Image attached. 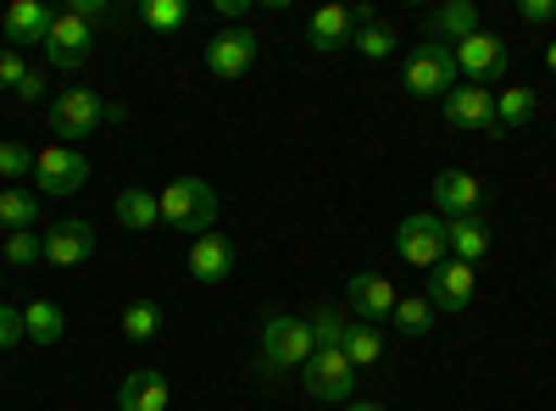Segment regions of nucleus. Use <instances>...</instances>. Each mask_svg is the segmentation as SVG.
I'll return each mask as SVG.
<instances>
[{
    "label": "nucleus",
    "instance_id": "obj_1",
    "mask_svg": "<svg viewBox=\"0 0 556 411\" xmlns=\"http://www.w3.org/2000/svg\"><path fill=\"white\" fill-rule=\"evenodd\" d=\"M312 356H317V339L306 329V317H295V311H267L262 317V373L267 378L301 373Z\"/></svg>",
    "mask_w": 556,
    "mask_h": 411
},
{
    "label": "nucleus",
    "instance_id": "obj_2",
    "mask_svg": "<svg viewBox=\"0 0 556 411\" xmlns=\"http://www.w3.org/2000/svg\"><path fill=\"white\" fill-rule=\"evenodd\" d=\"M156 201H162V222H167V228H178V234H190V240L212 234L217 195H212L206 178H173V184L156 190Z\"/></svg>",
    "mask_w": 556,
    "mask_h": 411
},
{
    "label": "nucleus",
    "instance_id": "obj_3",
    "mask_svg": "<svg viewBox=\"0 0 556 411\" xmlns=\"http://www.w3.org/2000/svg\"><path fill=\"white\" fill-rule=\"evenodd\" d=\"M401 84H406L412 101H445L451 89H456V51H451V44H440V39L412 44V56L401 67Z\"/></svg>",
    "mask_w": 556,
    "mask_h": 411
},
{
    "label": "nucleus",
    "instance_id": "obj_4",
    "mask_svg": "<svg viewBox=\"0 0 556 411\" xmlns=\"http://www.w3.org/2000/svg\"><path fill=\"white\" fill-rule=\"evenodd\" d=\"M101 123H123V106L101 101L96 89H62L51 101V133L62 140H89V133H101Z\"/></svg>",
    "mask_w": 556,
    "mask_h": 411
},
{
    "label": "nucleus",
    "instance_id": "obj_5",
    "mask_svg": "<svg viewBox=\"0 0 556 411\" xmlns=\"http://www.w3.org/2000/svg\"><path fill=\"white\" fill-rule=\"evenodd\" d=\"M395 251H401V261H412V267H440L445 256H451V245H445V217H434V211H412V217H401V228H395Z\"/></svg>",
    "mask_w": 556,
    "mask_h": 411
},
{
    "label": "nucleus",
    "instance_id": "obj_6",
    "mask_svg": "<svg viewBox=\"0 0 556 411\" xmlns=\"http://www.w3.org/2000/svg\"><path fill=\"white\" fill-rule=\"evenodd\" d=\"M89 172L96 167H89V156L78 145H51L34 156V195H78Z\"/></svg>",
    "mask_w": 556,
    "mask_h": 411
},
{
    "label": "nucleus",
    "instance_id": "obj_7",
    "mask_svg": "<svg viewBox=\"0 0 556 411\" xmlns=\"http://www.w3.org/2000/svg\"><path fill=\"white\" fill-rule=\"evenodd\" d=\"M256 56H262V39L251 28H223L201 44V62L212 78H245L256 67Z\"/></svg>",
    "mask_w": 556,
    "mask_h": 411
},
{
    "label": "nucleus",
    "instance_id": "obj_8",
    "mask_svg": "<svg viewBox=\"0 0 556 411\" xmlns=\"http://www.w3.org/2000/svg\"><path fill=\"white\" fill-rule=\"evenodd\" d=\"M301 389L312 400H356V368H351V356L345 350H317L306 368H301Z\"/></svg>",
    "mask_w": 556,
    "mask_h": 411
},
{
    "label": "nucleus",
    "instance_id": "obj_9",
    "mask_svg": "<svg viewBox=\"0 0 556 411\" xmlns=\"http://www.w3.org/2000/svg\"><path fill=\"white\" fill-rule=\"evenodd\" d=\"M451 51H456V73L462 78H468V84H501V73L506 67H513V51H506V44L495 39V34H473V39H462V44H451Z\"/></svg>",
    "mask_w": 556,
    "mask_h": 411
},
{
    "label": "nucleus",
    "instance_id": "obj_10",
    "mask_svg": "<svg viewBox=\"0 0 556 411\" xmlns=\"http://www.w3.org/2000/svg\"><path fill=\"white\" fill-rule=\"evenodd\" d=\"M39 245H45V261H51V267H84L89 256H96V222H89V217L51 222L39 234Z\"/></svg>",
    "mask_w": 556,
    "mask_h": 411
},
{
    "label": "nucleus",
    "instance_id": "obj_11",
    "mask_svg": "<svg viewBox=\"0 0 556 411\" xmlns=\"http://www.w3.org/2000/svg\"><path fill=\"white\" fill-rule=\"evenodd\" d=\"M440 106H445V123H451V128L501 133V123H495V89H484V84H456Z\"/></svg>",
    "mask_w": 556,
    "mask_h": 411
},
{
    "label": "nucleus",
    "instance_id": "obj_12",
    "mask_svg": "<svg viewBox=\"0 0 556 411\" xmlns=\"http://www.w3.org/2000/svg\"><path fill=\"white\" fill-rule=\"evenodd\" d=\"M89 51H96V28H89L84 17H73V12H56L51 34H45V62L73 73V67L89 62Z\"/></svg>",
    "mask_w": 556,
    "mask_h": 411
},
{
    "label": "nucleus",
    "instance_id": "obj_13",
    "mask_svg": "<svg viewBox=\"0 0 556 411\" xmlns=\"http://www.w3.org/2000/svg\"><path fill=\"white\" fill-rule=\"evenodd\" d=\"M473 290H479V267L456 261V256H445L440 267H429V306L434 311H468Z\"/></svg>",
    "mask_w": 556,
    "mask_h": 411
},
{
    "label": "nucleus",
    "instance_id": "obj_14",
    "mask_svg": "<svg viewBox=\"0 0 556 411\" xmlns=\"http://www.w3.org/2000/svg\"><path fill=\"white\" fill-rule=\"evenodd\" d=\"M345 300H351V311H356V323H390L395 317V284L384 279V272H356V279L345 284Z\"/></svg>",
    "mask_w": 556,
    "mask_h": 411
},
{
    "label": "nucleus",
    "instance_id": "obj_15",
    "mask_svg": "<svg viewBox=\"0 0 556 411\" xmlns=\"http://www.w3.org/2000/svg\"><path fill=\"white\" fill-rule=\"evenodd\" d=\"M429 195H434V217H445V222H456V217H473V211H479V201H484L479 178H473V172H462V167L440 172L434 184H429Z\"/></svg>",
    "mask_w": 556,
    "mask_h": 411
},
{
    "label": "nucleus",
    "instance_id": "obj_16",
    "mask_svg": "<svg viewBox=\"0 0 556 411\" xmlns=\"http://www.w3.org/2000/svg\"><path fill=\"white\" fill-rule=\"evenodd\" d=\"M235 261H240L235 240L212 228V234H201V240L190 245V279H195V284H223L228 272H235Z\"/></svg>",
    "mask_w": 556,
    "mask_h": 411
},
{
    "label": "nucleus",
    "instance_id": "obj_17",
    "mask_svg": "<svg viewBox=\"0 0 556 411\" xmlns=\"http://www.w3.org/2000/svg\"><path fill=\"white\" fill-rule=\"evenodd\" d=\"M374 12V7H317L306 17V39L317 44V51H340V44H351L356 23Z\"/></svg>",
    "mask_w": 556,
    "mask_h": 411
},
{
    "label": "nucleus",
    "instance_id": "obj_18",
    "mask_svg": "<svg viewBox=\"0 0 556 411\" xmlns=\"http://www.w3.org/2000/svg\"><path fill=\"white\" fill-rule=\"evenodd\" d=\"M173 406V384L156 368H134L117 389V411H167Z\"/></svg>",
    "mask_w": 556,
    "mask_h": 411
},
{
    "label": "nucleus",
    "instance_id": "obj_19",
    "mask_svg": "<svg viewBox=\"0 0 556 411\" xmlns=\"http://www.w3.org/2000/svg\"><path fill=\"white\" fill-rule=\"evenodd\" d=\"M0 23H7V44H12V51H23V44H45V34H51V23H56V12L39 7V0H12Z\"/></svg>",
    "mask_w": 556,
    "mask_h": 411
},
{
    "label": "nucleus",
    "instance_id": "obj_20",
    "mask_svg": "<svg viewBox=\"0 0 556 411\" xmlns=\"http://www.w3.org/2000/svg\"><path fill=\"white\" fill-rule=\"evenodd\" d=\"M445 245H451V256H456V261L479 267V261L490 256L495 234H490V222H484V217L473 211V217H456V222H445Z\"/></svg>",
    "mask_w": 556,
    "mask_h": 411
},
{
    "label": "nucleus",
    "instance_id": "obj_21",
    "mask_svg": "<svg viewBox=\"0 0 556 411\" xmlns=\"http://www.w3.org/2000/svg\"><path fill=\"white\" fill-rule=\"evenodd\" d=\"M473 34H479V7L473 0H445V7L429 12V39H440V44H462Z\"/></svg>",
    "mask_w": 556,
    "mask_h": 411
},
{
    "label": "nucleus",
    "instance_id": "obj_22",
    "mask_svg": "<svg viewBox=\"0 0 556 411\" xmlns=\"http://www.w3.org/2000/svg\"><path fill=\"white\" fill-rule=\"evenodd\" d=\"M401 44V28L395 23H384L379 12H367L362 23H356V34H351V51H362L367 62H384L390 51Z\"/></svg>",
    "mask_w": 556,
    "mask_h": 411
},
{
    "label": "nucleus",
    "instance_id": "obj_23",
    "mask_svg": "<svg viewBox=\"0 0 556 411\" xmlns=\"http://www.w3.org/2000/svg\"><path fill=\"white\" fill-rule=\"evenodd\" d=\"M67 334V311L56 306V300H34V306H23V339H34V345H56Z\"/></svg>",
    "mask_w": 556,
    "mask_h": 411
},
{
    "label": "nucleus",
    "instance_id": "obj_24",
    "mask_svg": "<svg viewBox=\"0 0 556 411\" xmlns=\"http://www.w3.org/2000/svg\"><path fill=\"white\" fill-rule=\"evenodd\" d=\"M112 211H117V222L128 228V234H146V228L162 222V201H156L151 190H123V195L112 201Z\"/></svg>",
    "mask_w": 556,
    "mask_h": 411
},
{
    "label": "nucleus",
    "instance_id": "obj_25",
    "mask_svg": "<svg viewBox=\"0 0 556 411\" xmlns=\"http://www.w3.org/2000/svg\"><path fill=\"white\" fill-rule=\"evenodd\" d=\"M34 222H39V195L34 190H23V184L0 190V228H7V234H23V228H34Z\"/></svg>",
    "mask_w": 556,
    "mask_h": 411
},
{
    "label": "nucleus",
    "instance_id": "obj_26",
    "mask_svg": "<svg viewBox=\"0 0 556 411\" xmlns=\"http://www.w3.org/2000/svg\"><path fill=\"white\" fill-rule=\"evenodd\" d=\"M534 112H540V101H534L529 84H506L501 95H495V123H501V128H529Z\"/></svg>",
    "mask_w": 556,
    "mask_h": 411
},
{
    "label": "nucleus",
    "instance_id": "obj_27",
    "mask_svg": "<svg viewBox=\"0 0 556 411\" xmlns=\"http://www.w3.org/2000/svg\"><path fill=\"white\" fill-rule=\"evenodd\" d=\"M340 350L351 356V368H379V361H384V334H379L374 323H356V317H351Z\"/></svg>",
    "mask_w": 556,
    "mask_h": 411
},
{
    "label": "nucleus",
    "instance_id": "obj_28",
    "mask_svg": "<svg viewBox=\"0 0 556 411\" xmlns=\"http://www.w3.org/2000/svg\"><path fill=\"white\" fill-rule=\"evenodd\" d=\"M390 323L406 334V339H424L434 323H440V311L429 306V295H401L395 300V317H390Z\"/></svg>",
    "mask_w": 556,
    "mask_h": 411
},
{
    "label": "nucleus",
    "instance_id": "obj_29",
    "mask_svg": "<svg viewBox=\"0 0 556 411\" xmlns=\"http://www.w3.org/2000/svg\"><path fill=\"white\" fill-rule=\"evenodd\" d=\"M306 329H312L317 350H340V345H345V329H351V317H345L340 306H312Z\"/></svg>",
    "mask_w": 556,
    "mask_h": 411
},
{
    "label": "nucleus",
    "instance_id": "obj_30",
    "mask_svg": "<svg viewBox=\"0 0 556 411\" xmlns=\"http://www.w3.org/2000/svg\"><path fill=\"white\" fill-rule=\"evenodd\" d=\"M162 306L156 300H134V306H123V334L134 339V345H146V339H156L162 334Z\"/></svg>",
    "mask_w": 556,
    "mask_h": 411
},
{
    "label": "nucleus",
    "instance_id": "obj_31",
    "mask_svg": "<svg viewBox=\"0 0 556 411\" xmlns=\"http://www.w3.org/2000/svg\"><path fill=\"white\" fill-rule=\"evenodd\" d=\"M139 23L156 28V34H173V28L190 23V7H184V0H139Z\"/></svg>",
    "mask_w": 556,
    "mask_h": 411
},
{
    "label": "nucleus",
    "instance_id": "obj_32",
    "mask_svg": "<svg viewBox=\"0 0 556 411\" xmlns=\"http://www.w3.org/2000/svg\"><path fill=\"white\" fill-rule=\"evenodd\" d=\"M0 256H7V267H34V261H45V245H39L34 228H23V234H7Z\"/></svg>",
    "mask_w": 556,
    "mask_h": 411
},
{
    "label": "nucleus",
    "instance_id": "obj_33",
    "mask_svg": "<svg viewBox=\"0 0 556 411\" xmlns=\"http://www.w3.org/2000/svg\"><path fill=\"white\" fill-rule=\"evenodd\" d=\"M0 178L17 184V178H34V151L17 145V140H0Z\"/></svg>",
    "mask_w": 556,
    "mask_h": 411
},
{
    "label": "nucleus",
    "instance_id": "obj_34",
    "mask_svg": "<svg viewBox=\"0 0 556 411\" xmlns=\"http://www.w3.org/2000/svg\"><path fill=\"white\" fill-rule=\"evenodd\" d=\"M28 73H34V67H28V56H23V51H12V44H0V89H12V95H17Z\"/></svg>",
    "mask_w": 556,
    "mask_h": 411
},
{
    "label": "nucleus",
    "instance_id": "obj_35",
    "mask_svg": "<svg viewBox=\"0 0 556 411\" xmlns=\"http://www.w3.org/2000/svg\"><path fill=\"white\" fill-rule=\"evenodd\" d=\"M67 12H73V17H84L89 28H96V23H106V17H112L117 7H112V0H73Z\"/></svg>",
    "mask_w": 556,
    "mask_h": 411
},
{
    "label": "nucleus",
    "instance_id": "obj_36",
    "mask_svg": "<svg viewBox=\"0 0 556 411\" xmlns=\"http://www.w3.org/2000/svg\"><path fill=\"white\" fill-rule=\"evenodd\" d=\"M23 339V311L17 306H0V350H12Z\"/></svg>",
    "mask_w": 556,
    "mask_h": 411
},
{
    "label": "nucleus",
    "instance_id": "obj_37",
    "mask_svg": "<svg viewBox=\"0 0 556 411\" xmlns=\"http://www.w3.org/2000/svg\"><path fill=\"white\" fill-rule=\"evenodd\" d=\"M518 17L523 23H551L556 17V0H518Z\"/></svg>",
    "mask_w": 556,
    "mask_h": 411
},
{
    "label": "nucleus",
    "instance_id": "obj_38",
    "mask_svg": "<svg viewBox=\"0 0 556 411\" xmlns=\"http://www.w3.org/2000/svg\"><path fill=\"white\" fill-rule=\"evenodd\" d=\"M17 101H45V73L34 67L28 78H23V89H17Z\"/></svg>",
    "mask_w": 556,
    "mask_h": 411
},
{
    "label": "nucleus",
    "instance_id": "obj_39",
    "mask_svg": "<svg viewBox=\"0 0 556 411\" xmlns=\"http://www.w3.org/2000/svg\"><path fill=\"white\" fill-rule=\"evenodd\" d=\"M212 7H217V17H228V23L240 28V17H245V7H251V0H212Z\"/></svg>",
    "mask_w": 556,
    "mask_h": 411
},
{
    "label": "nucleus",
    "instance_id": "obj_40",
    "mask_svg": "<svg viewBox=\"0 0 556 411\" xmlns=\"http://www.w3.org/2000/svg\"><path fill=\"white\" fill-rule=\"evenodd\" d=\"M345 411H384V406H374V400H345Z\"/></svg>",
    "mask_w": 556,
    "mask_h": 411
},
{
    "label": "nucleus",
    "instance_id": "obj_41",
    "mask_svg": "<svg viewBox=\"0 0 556 411\" xmlns=\"http://www.w3.org/2000/svg\"><path fill=\"white\" fill-rule=\"evenodd\" d=\"M545 67H551V73H556V39H551V44H545Z\"/></svg>",
    "mask_w": 556,
    "mask_h": 411
}]
</instances>
